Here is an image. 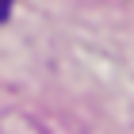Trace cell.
<instances>
[{"label":"cell","mask_w":134,"mask_h":134,"mask_svg":"<svg viewBox=\"0 0 134 134\" xmlns=\"http://www.w3.org/2000/svg\"><path fill=\"white\" fill-rule=\"evenodd\" d=\"M8 8H12V0H0V19L8 15Z\"/></svg>","instance_id":"1"}]
</instances>
